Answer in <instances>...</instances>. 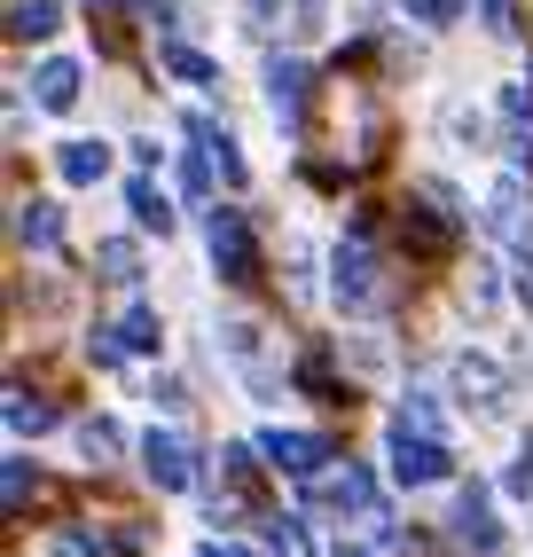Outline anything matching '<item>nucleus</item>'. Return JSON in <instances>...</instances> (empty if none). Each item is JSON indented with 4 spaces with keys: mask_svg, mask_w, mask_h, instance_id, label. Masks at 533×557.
<instances>
[{
    "mask_svg": "<svg viewBox=\"0 0 533 557\" xmlns=\"http://www.w3.org/2000/svg\"><path fill=\"white\" fill-rule=\"evenodd\" d=\"M471 0H408V16H424V24H463Z\"/></svg>",
    "mask_w": 533,
    "mask_h": 557,
    "instance_id": "a878e982",
    "label": "nucleus"
},
{
    "mask_svg": "<svg viewBox=\"0 0 533 557\" xmlns=\"http://www.w3.org/2000/svg\"><path fill=\"white\" fill-rule=\"evenodd\" d=\"M204 251H212V275L220 283H259V244H251V220L236 205H212L204 212Z\"/></svg>",
    "mask_w": 533,
    "mask_h": 557,
    "instance_id": "7ed1b4c3",
    "label": "nucleus"
},
{
    "mask_svg": "<svg viewBox=\"0 0 533 557\" xmlns=\"http://www.w3.org/2000/svg\"><path fill=\"white\" fill-rule=\"evenodd\" d=\"M439 126H447L455 141H479V110H463V102H447V110H439Z\"/></svg>",
    "mask_w": 533,
    "mask_h": 557,
    "instance_id": "cd10ccee",
    "label": "nucleus"
},
{
    "mask_svg": "<svg viewBox=\"0 0 533 557\" xmlns=\"http://www.w3.org/2000/svg\"><path fill=\"white\" fill-rule=\"evenodd\" d=\"M95 268H102V283H141V251L126 244V236H110V244H95Z\"/></svg>",
    "mask_w": 533,
    "mask_h": 557,
    "instance_id": "6ab92c4d",
    "label": "nucleus"
},
{
    "mask_svg": "<svg viewBox=\"0 0 533 557\" xmlns=\"http://www.w3.org/2000/svg\"><path fill=\"white\" fill-rule=\"evenodd\" d=\"M141 471L158 479L165 495H188V487H197V456H188L181 432H149V440H141Z\"/></svg>",
    "mask_w": 533,
    "mask_h": 557,
    "instance_id": "6e6552de",
    "label": "nucleus"
},
{
    "mask_svg": "<svg viewBox=\"0 0 533 557\" xmlns=\"http://www.w3.org/2000/svg\"><path fill=\"white\" fill-rule=\"evenodd\" d=\"M9 432H32V440L55 432V408H48L40 393H9Z\"/></svg>",
    "mask_w": 533,
    "mask_h": 557,
    "instance_id": "412c9836",
    "label": "nucleus"
},
{
    "mask_svg": "<svg viewBox=\"0 0 533 557\" xmlns=\"http://www.w3.org/2000/svg\"><path fill=\"white\" fill-rule=\"evenodd\" d=\"M330 299H337V314H376V307H385L376 251H369L361 228H354V236H337V251H330Z\"/></svg>",
    "mask_w": 533,
    "mask_h": 557,
    "instance_id": "f257e3e1",
    "label": "nucleus"
},
{
    "mask_svg": "<svg viewBox=\"0 0 533 557\" xmlns=\"http://www.w3.org/2000/svg\"><path fill=\"white\" fill-rule=\"evenodd\" d=\"M518 307L533 314V251H525V268H518Z\"/></svg>",
    "mask_w": 533,
    "mask_h": 557,
    "instance_id": "473e14b6",
    "label": "nucleus"
},
{
    "mask_svg": "<svg viewBox=\"0 0 533 557\" xmlns=\"http://www.w3.org/2000/svg\"><path fill=\"white\" fill-rule=\"evenodd\" d=\"M479 16H486V32H503V40L518 32V9H510V0H479Z\"/></svg>",
    "mask_w": 533,
    "mask_h": 557,
    "instance_id": "c756f323",
    "label": "nucleus"
},
{
    "mask_svg": "<svg viewBox=\"0 0 533 557\" xmlns=\"http://www.w3.org/2000/svg\"><path fill=\"white\" fill-rule=\"evenodd\" d=\"M32 495H40V479H32V463H9V510H24Z\"/></svg>",
    "mask_w": 533,
    "mask_h": 557,
    "instance_id": "c85d7f7f",
    "label": "nucleus"
},
{
    "mask_svg": "<svg viewBox=\"0 0 533 557\" xmlns=\"http://www.w3.org/2000/svg\"><path fill=\"white\" fill-rule=\"evenodd\" d=\"M337 557H369V549H346V542H337Z\"/></svg>",
    "mask_w": 533,
    "mask_h": 557,
    "instance_id": "f704fd0d",
    "label": "nucleus"
},
{
    "mask_svg": "<svg viewBox=\"0 0 533 557\" xmlns=\"http://www.w3.org/2000/svg\"><path fill=\"white\" fill-rule=\"evenodd\" d=\"M32 102L55 110V119H63V110H79V63H71V55H48L40 71H32Z\"/></svg>",
    "mask_w": 533,
    "mask_h": 557,
    "instance_id": "f8f14e48",
    "label": "nucleus"
},
{
    "mask_svg": "<svg viewBox=\"0 0 533 557\" xmlns=\"http://www.w3.org/2000/svg\"><path fill=\"white\" fill-rule=\"evenodd\" d=\"M259 448H266V463H275L283 479H298V487L337 463V448H330L322 432H259Z\"/></svg>",
    "mask_w": 533,
    "mask_h": 557,
    "instance_id": "423d86ee",
    "label": "nucleus"
},
{
    "mask_svg": "<svg viewBox=\"0 0 533 557\" xmlns=\"http://www.w3.org/2000/svg\"><path fill=\"white\" fill-rule=\"evenodd\" d=\"M55 24H63L55 0H16V9H9V32H16V40H48Z\"/></svg>",
    "mask_w": 533,
    "mask_h": 557,
    "instance_id": "aec40b11",
    "label": "nucleus"
},
{
    "mask_svg": "<svg viewBox=\"0 0 533 557\" xmlns=\"http://www.w3.org/2000/svg\"><path fill=\"white\" fill-rule=\"evenodd\" d=\"M16 244H24V251H55V244H63V212H55L48 197H32V205L16 212Z\"/></svg>",
    "mask_w": 533,
    "mask_h": 557,
    "instance_id": "4468645a",
    "label": "nucleus"
},
{
    "mask_svg": "<svg viewBox=\"0 0 533 557\" xmlns=\"http://www.w3.org/2000/svg\"><path fill=\"white\" fill-rule=\"evenodd\" d=\"M165 71H181L188 87H212V79H220V71H212V63H204L197 48H181V40H165Z\"/></svg>",
    "mask_w": 533,
    "mask_h": 557,
    "instance_id": "4be33fe9",
    "label": "nucleus"
},
{
    "mask_svg": "<svg viewBox=\"0 0 533 557\" xmlns=\"http://www.w3.org/2000/svg\"><path fill=\"white\" fill-rule=\"evenodd\" d=\"M385 456H393V479H400V487H439V479H455L447 440H439V432H424V424H408V417H393Z\"/></svg>",
    "mask_w": 533,
    "mask_h": 557,
    "instance_id": "f03ea898",
    "label": "nucleus"
},
{
    "mask_svg": "<svg viewBox=\"0 0 533 557\" xmlns=\"http://www.w3.org/2000/svg\"><path fill=\"white\" fill-rule=\"evenodd\" d=\"M486 228L503 236V244H518V251H533V197H525V181L510 173V181H494V197H486Z\"/></svg>",
    "mask_w": 533,
    "mask_h": 557,
    "instance_id": "1a4fd4ad",
    "label": "nucleus"
},
{
    "mask_svg": "<svg viewBox=\"0 0 533 557\" xmlns=\"http://www.w3.org/2000/svg\"><path fill=\"white\" fill-rule=\"evenodd\" d=\"M149 400H158V408H188V393H181V377H158V385H149Z\"/></svg>",
    "mask_w": 533,
    "mask_h": 557,
    "instance_id": "2f4dec72",
    "label": "nucleus"
},
{
    "mask_svg": "<svg viewBox=\"0 0 533 557\" xmlns=\"http://www.w3.org/2000/svg\"><path fill=\"white\" fill-rule=\"evenodd\" d=\"M110 330H119V346H126V354H158V338H165V322H158V307H149V299H134Z\"/></svg>",
    "mask_w": 533,
    "mask_h": 557,
    "instance_id": "2eb2a0df",
    "label": "nucleus"
},
{
    "mask_svg": "<svg viewBox=\"0 0 533 557\" xmlns=\"http://www.w3.org/2000/svg\"><path fill=\"white\" fill-rule=\"evenodd\" d=\"M447 534L463 542V549H494V542H503V527H494V503H486L479 479H471V487H455V518H447Z\"/></svg>",
    "mask_w": 533,
    "mask_h": 557,
    "instance_id": "9d476101",
    "label": "nucleus"
},
{
    "mask_svg": "<svg viewBox=\"0 0 533 557\" xmlns=\"http://www.w3.org/2000/svg\"><path fill=\"white\" fill-rule=\"evenodd\" d=\"M259 338H266V330L244 322V314H236V322H220V354L236 361V377H244L259 400H275V369H266V346H259Z\"/></svg>",
    "mask_w": 533,
    "mask_h": 557,
    "instance_id": "0eeeda50",
    "label": "nucleus"
},
{
    "mask_svg": "<svg viewBox=\"0 0 533 557\" xmlns=\"http://www.w3.org/2000/svg\"><path fill=\"white\" fill-rule=\"evenodd\" d=\"M494 299H503V290H494V268H471V283H463V307H471V314H494Z\"/></svg>",
    "mask_w": 533,
    "mask_h": 557,
    "instance_id": "5701e85b",
    "label": "nucleus"
},
{
    "mask_svg": "<svg viewBox=\"0 0 533 557\" xmlns=\"http://www.w3.org/2000/svg\"><path fill=\"white\" fill-rule=\"evenodd\" d=\"M503 487H510V495H533V440H525V456L510 463V479H503Z\"/></svg>",
    "mask_w": 533,
    "mask_h": 557,
    "instance_id": "7c9ffc66",
    "label": "nucleus"
},
{
    "mask_svg": "<svg viewBox=\"0 0 533 557\" xmlns=\"http://www.w3.org/2000/svg\"><path fill=\"white\" fill-rule=\"evenodd\" d=\"M79 456L87 463H119L126 456V432L110 424V417H79Z\"/></svg>",
    "mask_w": 533,
    "mask_h": 557,
    "instance_id": "a211bd4d",
    "label": "nucleus"
},
{
    "mask_svg": "<svg viewBox=\"0 0 533 557\" xmlns=\"http://www.w3.org/2000/svg\"><path fill=\"white\" fill-rule=\"evenodd\" d=\"M48 549H55V557H102V534H87V527H63Z\"/></svg>",
    "mask_w": 533,
    "mask_h": 557,
    "instance_id": "393cba45",
    "label": "nucleus"
},
{
    "mask_svg": "<svg viewBox=\"0 0 533 557\" xmlns=\"http://www.w3.org/2000/svg\"><path fill=\"white\" fill-rule=\"evenodd\" d=\"M204 557H259V549H244V542H220V534H212V542H204Z\"/></svg>",
    "mask_w": 533,
    "mask_h": 557,
    "instance_id": "72a5a7b5",
    "label": "nucleus"
},
{
    "mask_svg": "<svg viewBox=\"0 0 533 557\" xmlns=\"http://www.w3.org/2000/svg\"><path fill=\"white\" fill-rule=\"evenodd\" d=\"M126 212H134V228H173V205H165V189L158 181H126Z\"/></svg>",
    "mask_w": 533,
    "mask_h": 557,
    "instance_id": "f3484780",
    "label": "nucleus"
},
{
    "mask_svg": "<svg viewBox=\"0 0 533 557\" xmlns=\"http://www.w3.org/2000/svg\"><path fill=\"white\" fill-rule=\"evenodd\" d=\"M447 393L463 400V408H479V417H494V408L510 400V369L494 361V354H455L447 361Z\"/></svg>",
    "mask_w": 533,
    "mask_h": 557,
    "instance_id": "20e7f679",
    "label": "nucleus"
},
{
    "mask_svg": "<svg viewBox=\"0 0 533 557\" xmlns=\"http://www.w3.org/2000/svg\"><path fill=\"white\" fill-rule=\"evenodd\" d=\"M400 417H408V424H424V432H439V393H408V400H400Z\"/></svg>",
    "mask_w": 533,
    "mask_h": 557,
    "instance_id": "bb28decb",
    "label": "nucleus"
},
{
    "mask_svg": "<svg viewBox=\"0 0 533 557\" xmlns=\"http://www.w3.org/2000/svg\"><path fill=\"white\" fill-rule=\"evenodd\" d=\"M55 173L71 181V189H95V181L110 173V150H102V141H63V150H55Z\"/></svg>",
    "mask_w": 533,
    "mask_h": 557,
    "instance_id": "ddd939ff",
    "label": "nucleus"
},
{
    "mask_svg": "<svg viewBox=\"0 0 533 557\" xmlns=\"http://www.w3.org/2000/svg\"><path fill=\"white\" fill-rule=\"evenodd\" d=\"M307 102H314V71L298 63V55H266V110H275V126L314 134L307 126Z\"/></svg>",
    "mask_w": 533,
    "mask_h": 557,
    "instance_id": "39448f33",
    "label": "nucleus"
},
{
    "mask_svg": "<svg viewBox=\"0 0 533 557\" xmlns=\"http://www.w3.org/2000/svg\"><path fill=\"white\" fill-rule=\"evenodd\" d=\"M188 141H197V150L220 165V181H227V189H244V150H236V134H227V126H212L204 110H188Z\"/></svg>",
    "mask_w": 533,
    "mask_h": 557,
    "instance_id": "9b49d317",
    "label": "nucleus"
},
{
    "mask_svg": "<svg viewBox=\"0 0 533 557\" xmlns=\"http://www.w3.org/2000/svg\"><path fill=\"white\" fill-rule=\"evenodd\" d=\"M322 16H330V0H290V32H298V40H314V32H330Z\"/></svg>",
    "mask_w": 533,
    "mask_h": 557,
    "instance_id": "b1692460",
    "label": "nucleus"
},
{
    "mask_svg": "<svg viewBox=\"0 0 533 557\" xmlns=\"http://www.w3.org/2000/svg\"><path fill=\"white\" fill-rule=\"evenodd\" d=\"M503 134L510 158H533V87H503Z\"/></svg>",
    "mask_w": 533,
    "mask_h": 557,
    "instance_id": "dca6fc26",
    "label": "nucleus"
}]
</instances>
